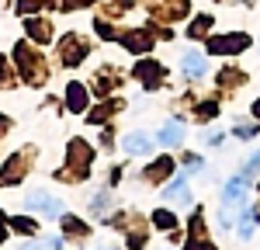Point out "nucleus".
I'll return each instance as SVG.
<instances>
[{
	"label": "nucleus",
	"mask_w": 260,
	"mask_h": 250,
	"mask_svg": "<svg viewBox=\"0 0 260 250\" xmlns=\"http://www.w3.org/2000/svg\"><path fill=\"white\" fill-rule=\"evenodd\" d=\"M28 208H35V212H42V215H62V205L52 198V195H45V191L28 195Z\"/></svg>",
	"instance_id": "f257e3e1"
},
{
	"label": "nucleus",
	"mask_w": 260,
	"mask_h": 250,
	"mask_svg": "<svg viewBox=\"0 0 260 250\" xmlns=\"http://www.w3.org/2000/svg\"><path fill=\"white\" fill-rule=\"evenodd\" d=\"M250 45V39L246 35H233V39H212L208 42V52H240V49H246Z\"/></svg>",
	"instance_id": "f03ea898"
},
{
	"label": "nucleus",
	"mask_w": 260,
	"mask_h": 250,
	"mask_svg": "<svg viewBox=\"0 0 260 250\" xmlns=\"http://www.w3.org/2000/svg\"><path fill=\"white\" fill-rule=\"evenodd\" d=\"M163 198H177L180 205H191V191H187V181H184V174H180L177 181H170V184L163 188Z\"/></svg>",
	"instance_id": "7ed1b4c3"
},
{
	"label": "nucleus",
	"mask_w": 260,
	"mask_h": 250,
	"mask_svg": "<svg viewBox=\"0 0 260 250\" xmlns=\"http://www.w3.org/2000/svg\"><path fill=\"white\" fill-rule=\"evenodd\" d=\"M160 143H163V146H177V143H184V125H180V122L163 125V129H160Z\"/></svg>",
	"instance_id": "20e7f679"
},
{
	"label": "nucleus",
	"mask_w": 260,
	"mask_h": 250,
	"mask_svg": "<svg viewBox=\"0 0 260 250\" xmlns=\"http://www.w3.org/2000/svg\"><path fill=\"white\" fill-rule=\"evenodd\" d=\"M121 146H125V153H146V149H149V136L132 132V136H125V139H121Z\"/></svg>",
	"instance_id": "39448f33"
},
{
	"label": "nucleus",
	"mask_w": 260,
	"mask_h": 250,
	"mask_svg": "<svg viewBox=\"0 0 260 250\" xmlns=\"http://www.w3.org/2000/svg\"><path fill=\"white\" fill-rule=\"evenodd\" d=\"M184 73L187 77H205V59L198 52H184Z\"/></svg>",
	"instance_id": "423d86ee"
},
{
	"label": "nucleus",
	"mask_w": 260,
	"mask_h": 250,
	"mask_svg": "<svg viewBox=\"0 0 260 250\" xmlns=\"http://www.w3.org/2000/svg\"><path fill=\"white\" fill-rule=\"evenodd\" d=\"M70 108H73V111H83V108H87V94H83L80 83H70Z\"/></svg>",
	"instance_id": "0eeeda50"
},
{
	"label": "nucleus",
	"mask_w": 260,
	"mask_h": 250,
	"mask_svg": "<svg viewBox=\"0 0 260 250\" xmlns=\"http://www.w3.org/2000/svg\"><path fill=\"white\" fill-rule=\"evenodd\" d=\"M243 219H240V236L243 240H250V236H253V212H250V205H246V202H243Z\"/></svg>",
	"instance_id": "6e6552de"
},
{
	"label": "nucleus",
	"mask_w": 260,
	"mask_h": 250,
	"mask_svg": "<svg viewBox=\"0 0 260 250\" xmlns=\"http://www.w3.org/2000/svg\"><path fill=\"white\" fill-rule=\"evenodd\" d=\"M139 77H142L146 83H149V87H153V83H156V80L163 77V70L156 66V63H153V66H146V63H142V66H139Z\"/></svg>",
	"instance_id": "1a4fd4ad"
},
{
	"label": "nucleus",
	"mask_w": 260,
	"mask_h": 250,
	"mask_svg": "<svg viewBox=\"0 0 260 250\" xmlns=\"http://www.w3.org/2000/svg\"><path fill=\"white\" fill-rule=\"evenodd\" d=\"M153 223H156L160 229H174V226H177V219H174L170 212H163V208H156V212H153Z\"/></svg>",
	"instance_id": "9d476101"
},
{
	"label": "nucleus",
	"mask_w": 260,
	"mask_h": 250,
	"mask_svg": "<svg viewBox=\"0 0 260 250\" xmlns=\"http://www.w3.org/2000/svg\"><path fill=\"white\" fill-rule=\"evenodd\" d=\"M208 24H212V18H198V21H194V28H191V35L201 39V32H208Z\"/></svg>",
	"instance_id": "9b49d317"
},
{
	"label": "nucleus",
	"mask_w": 260,
	"mask_h": 250,
	"mask_svg": "<svg viewBox=\"0 0 260 250\" xmlns=\"http://www.w3.org/2000/svg\"><path fill=\"white\" fill-rule=\"evenodd\" d=\"M90 208H94V212H108V195H98V198H90Z\"/></svg>",
	"instance_id": "f8f14e48"
},
{
	"label": "nucleus",
	"mask_w": 260,
	"mask_h": 250,
	"mask_svg": "<svg viewBox=\"0 0 260 250\" xmlns=\"http://www.w3.org/2000/svg\"><path fill=\"white\" fill-rule=\"evenodd\" d=\"M257 167H260V149L250 157V164H246V170H243V174H246V177H253V170H257Z\"/></svg>",
	"instance_id": "ddd939ff"
},
{
	"label": "nucleus",
	"mask_w": 260,
	"mask_h": 250,
	"mask_svg": "<svg viewBox=\"0 0 260 250\" xmlns=\"http://www.w3.org/2000/svg\"><path fill=\"white\" fill-rule=\"evenodd\" d=\"M14 229H21V233H31V229H35V223H28V219H14Z\"/></svg>",
	"instance_id": "4468645a"
},
{
	"label": "nucleus",
	"mask_w": 260,
	"mask_h": 250,
	"mask_svg": "<svg viewBox=\"0 0 260 250\" xmlns=\"http://www.w3.org/2000/svg\"><path fill=\"white\" fill-rule=\"evenodd\" d=\"M253 115H257V118H260V101H257V104H253Z\"/></svg>",
	"instance_id": "2eb2a0df"
}]
</instances>
